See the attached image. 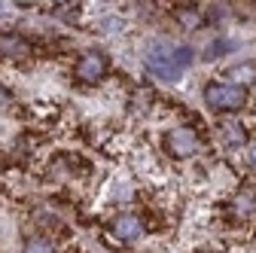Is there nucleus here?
Returning <instances> with one entry per match:
<instances>
[{
	"instance_id": "1",
	"label": "nucleus",
	"mask_w": 256,
	"mask_h": 253,
	"mask_svg": "<svg viewBox=\"0 0 256 253\" xmlns=\"http://www.w3.org/2000/svg\"><path fill=\"white\" fill-rule=\"evenodd\" d=\"M189 64H192V49H186V46H162V52L150 49V55H146V68L162 80H180V74Z\"/></svg>"
},
{
	"instance_id": "2",
	"label": "nucleus",
	"mask_w": 256,
	"mask_h": 253,
	"mask_svg": "<svg viewBox=\"0 0 256 253\" xmlns=\"http://www.w3.org/2000/svg\"><path fill=\"white\" fill-rule=\"evenodd\" d=\"M204 101L214 110H241L247 101L244 86H232V82H214L204 88Z\"/></svg>"
},
{
	"instance_id": "3",
	"label": "nucleus",
	"mask_w": 256,
	"mask_h": 253,
	"mask_svg": "<svg viewBox=\"0 0 256 253\" xmlns=\"http://www.w3.org/2000/svg\"><path fill=\"white\" fill-rule=\"evenodd\" d=\"M165 150H168L171 156H177V159H186V156H196V152L202 150V144H198V134L183 125V128L168 132V138H165Z\"/></svg>"
},
{
	"instance_id": "4",
	"label": "nucleus",
	"mask_w": 256,
	"mask_h": 253,
	"mask_svg": "<svg viewBox=\"0 0 256 253\" xmlns=\"http://www.w3.org/2000/svg\"><path fill=\"white\" fill-rule=\"evenodd\" d=\"M107 74V58L101 52H82L76 61V80L82 82H98Z\"/></svg>"
},
{
	"instance_id": "5",
	"label": "nucleus",
	"mask_w": 256,
	"mask_h": 253,
	"mask_svg": "<svg viewBox=\"0 0 256 253\" xmlns=\"http://www.w3.org/2000/svg\"><path fill=\"white\" fill-rule=\"evenodd\" d=\"M110 229H113V235L119 241H132V238H138L144 232V223H140L134 214H119L113 223H110Z\"/></svg>"
},
{
	"instance_id": "6",
	"label": "nucleus",
	"mask_w": 256,
	"mask_h": 253,
	"mask_svg": "<svg viewBox=\"0 0 256 253\" xmlns=\"http://www.w3.org/2000/svg\"><path fill=\"white\" fill-rule=\"evenodd\" d=\"M34 49H30V43L18 34H0V55L4 58H24L30 55Z\"/></svg>"
},
{
	"instance_id": "7",
	"label": "nucleus",
	"mask_w": 256,
	"mask_h": 253,
	"mask_svg": "<svg viewBox=\"0 0 256 253\" xmlns=\"http://www.w3.org/2000/svg\"><path fill=\"white\" fill-rule=\"evenodd\" d=\"M22 253H55V250H52V244L46 238H28L24 247H22Z\"/></svg>"
},
{
	"instance_id": "8",
	"label": "nucleus",
	"mask_w": 256,
	"mask_h": 253,
	"mask_svg": "<svg viewBox=\"0 0 256 253\" xmlns=\"http://www.w3.org/2000/svg\"><path fill=\"white\" fill-rule=\"evenodd\" d=\"M177 18H180L183 28H198L202 24V16L196 10H177Z\"/></svg>"
},
{
	"instance_id": "9",
	"label": "nucleus",
	"mask_w": 256,
	"mask_h": 253,
	"mask_svg": "<svg viewBox=\"0 0 256 253\" xmlns=\"http://www.w3.org/2000/svg\"><path fill=\"white\" fill-rule=\"evenodd\" d=\"M10 101H12V94H10V92H6L4 86H0V107H6Z\"/></svg>"
},
{
	"instance_id": "10",
	"label": "nucleus",
	"mask_w": 256,
	"mask_h": 253,
	"mask_svg": "<svg viewBox=\"0 0 256 253\" xmlns=\"http://www.w3.org/2000/svg\"><path fill=\"white\" fill-rule=\"evenodd\" d=\"M253 74V68H235L232 70V76H250Z\"/></svg>"
},
{
	"instance_id": "11",
	"label": "nucleus",
	"mask_w": 256,
	"mask_h": 253,
	"mask_svg": "<svg viewBox=\"0 0 256 253\" xmlns=\"http://www.w3.org/2000/svg\"><path fill=\"white\" fill-rule=\"evenodd\" d=\"M250 162H253V165H256V140H253V144H250Z\"/></svg>"
}]
</instances>
